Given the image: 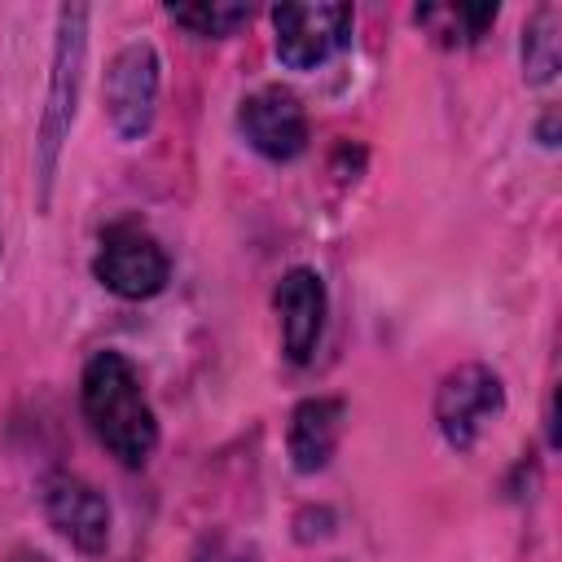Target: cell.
<instances>
[{"label":"cell","instance_id":"6da1fadb","mask_svg":"<svg viewBox=\"0 0 562 562\" xmlns=\"http://www.w3.org/2000/svg\"><path fill=\"white\" fill-rule=\"evenodd\" d=\"M83 417L92 435L123 461V465H145L154 443H158V422L154 408L140 391V378L127 356L119 351H97L83 369Z\"/></svg>","mask_w":562,"mask_h":562},{"label":"cell","instance_id":"7a4b0ae2","mask_svg":"<svg viewBox=\"0 0 562 562\" xmlns=\"http://www.w3.org/2000/svg\"><path fill=\"white\" fill-rule=\"evenodd\" d=\"M92 272L119 299H149L167 285L171 259H167V250L158 246V237L149 228H140L132 220H119L101 233Z\"/></svg>","mask_w":562,"mask_h":562},{"label":"cell","instance_id":"3957f363","mask_svg":"<svg viewBox=\"0 0 562 562\" xmlns=\"http://www.w3.org/2000/svg\"><path fill=\"white\" fill-rule=\"evenodd\" d=\"M272 31H277V57L290 70H312L347 44L351 9L347 4H277Z\"/></svg>","mask_w":562,"mask_h":562},{"label":"cell","instance_id":"277c9868","mask_svg":"<svg viewBox=\"0 0 562 562\" xmlns=\"http://www.w3.org/2000/svg\"><path fill=\"white\" fill-rule=\"evenodd\" d=\"M501 408H505L501 378L483 364L452 369L439 382V395H435V422H439V430L452 448H470Z\"/></svg>","mask_w":562,"mask_h":562},{"label":"cell","instance_id":"5b68a950","mask_svg":"<svg viewBox=\"0 0 562 562\" xmlns=\"http://www.w3.org/2000/svg\"><path fill=\"white\" fill-rule=\"evenodd\" d=\"M83 22L88 9H61V35H57V57H53V88H48V110H44V132H40V176H53L57 145L70 132L75 119V97H79V66H83Z\"/></svg>","mask_w":562,"mask_h":562},{"label":"cell","instance_id":"8992f818","mask_svg":"<svg viewBox=\"0 0 562 562\" xmlns=\"http://www.w3.org/2000/svg\"><path fill=\"white\" fill-rule=\"evenodd\" d=\"M154 101H158V57L149 44H127L105 75V105L110 123L123 140H136L154 123Z\"/></svg>","mask_w":562,"mask_h":562},{"label":"cell","instance_id":"52a82bcc","mask_svg":"<svg viewBox=\"0 0 562 562\" xmlns=\"http://www.w3.org/2000/svg\"><path fill=\"white\" fill-rule=\"evenodd\" d=\"M237 127L246 136V145L272 162H290L303 154L307 145V119L294 92L285 88H259L241 101L237 110Z\"/></svg>","mask_w":562,"mask_h":562},{"label":"cell","instance_id":"ba28073f","mask_svg":"<svg viewBox=\"0 0 562 562\" xmlns=\"http://www.w3.org/2000/svg\"><path fill=\"white\" fill-rule=\"evenodd\" d=\"M40 505L44 518L83 553H101L110 540V505L101 492L75 474H48L40 483Z\"/></svg>","mask_w":562,"mask_h":562},{"label":"cell","instance_id":"9c48e42d","mask_svg":"<svg viewBox=\"0 0 562 562\" xmlns=\"http://www.w3.org/2000/svg\"><path fill=\"white\" fill-rule=\"evenodd\" d=\"M277 316H281V342L290 360H312L321 329H325V281L312 268H294L277 285Z\"/></svg>","mask_w":562,"mask_h":562},{"label":"cell","instance_id":"30bf717a","mask_svg":"<svg viewBox=\"0 0 562 562\" xmlns=\"http://www.w3.org/2000/svg\"><path fill=\"white\" fill-rule=\"evenodd\" d=\"M338 435H342V404L338 400H321V395L316 400H303L294 408L290 435H285L294 470H303V474L325 470L329 457H334V448H338Z\"/></svg>","mask_w":562,"mask_h":562},{"label":"cell","instance_id":"8fae6325","mask_svg":"<svg viewBox=\"0 0 562 562\" xmlns=\"http://www.w3.org/2000/svg\"><path fill=\"white\" fill-rule=\"evenodd\" d=\"M417 22L435 35V44L465 48L496 22V4H417Z\"/></svg>","mask_w":562,"mask_h":562},{"label":"cell","instance_id":"7c38bea8","mask_svg":"<svg viewBox=\"0 0 562 562\" xmlns=\"http://www.w3.org/2000/svg\"><path fill=\"white\" fill-rule=\"evenodd\" d=\"M522 70L531 83H549L558 75V9H540L522 31Z\"/></svg>","mask_w":562,"mask_h":562},{"label":"cell","instance_id":"4fadbf2b","mask_svg":"<svg viewBox=\"0 0 562 562\" xmlns=\"http://www.w3.org/2000/svg\"><path fill=\"white\" fill-rule=\"evenodd\" d=\"M167 13L193 35H211V40L233 35L241 22H250V4H171Z\"/></svg>","mask_w":562,"mask_h":562},{"label":"cell","instance_id":"5bb4252c","mask_svg":"<svg viewBox=\"0 0 562 562\" xmlns=\"http://www.w3.org/2000/svg\"><path fill=\"white\" fill-rule=\"evenodd\" d=\"M13 562H48V558H40V553H18Z\"/></svg>","mask_w":562,"mask_h":562}]
</instances>
